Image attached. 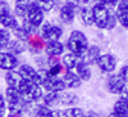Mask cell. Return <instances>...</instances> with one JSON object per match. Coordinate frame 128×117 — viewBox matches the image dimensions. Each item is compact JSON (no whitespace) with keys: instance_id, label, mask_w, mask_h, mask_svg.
Wrapping results in <instances>:
<instances>
[{"instance_id":"cell-6","label":"cell","mask_w":128,"mask_h":117,"mask_svg":"<svg viewBox=\"0 0 128 117\" xmlns=\"http://www.w3.org/2000/svg\"><path fill=\"white\" fill-rule=\"evenodd\" d=\"M126 86V80L124 77L120 75H113L109 77L108 80V90L113 94H118L123 90V88Z\"/></svg>"},{"instance_id":"cell-28","label":"cell","mask_w":128,"mask_h":117,"mask_svg":"<svg viewBox=\"0 0 128 117\" xmlns=\"http://www.w3.org/2000/svg\"><path fill=\"white\" fill-rule=\"evenodd\" d=\"M37 5L44 10V12H49L54 7V0H37Z\"/></svg>"},{"instance_id":"cell-34","label":"cell","mask_w":128,"mask_h":117,"mask_svg":"<svg viewBox=\"0 0 128 117\" xmlns=\"http://www.w3.org/2000/svg\"><path fill=\"white\" fill-rule=\"evenodd\" d=\"M60 71H62V67L58 65V63H56V65H54V66H51V68L49 70V72H50V76H56Z\"/></svg>"},{"instance_id":"cell-21","label":"cell","mask_w":128,"mask_h":117,"mask_svg":"<svg viewBox=\"0 0 128 117\" xmlns=\"http://www.w3.org/2000/svg\"><path fill=\"white\" fill-rule=\"evenodd\" d=\"M60 98L62 95H59V91H50L49 94L45 95L44 102L48 107H54L58 103H60Z\"/></svg>"},{"instance_id":"cell-3","label":"cell","mask_w":128,"mask_h":117,"mask_svg":"<svg viewBox=\"0 0 128 117\" xmlns=\"http://www.w3.org/2000/svg\"><path fill=\"white\" fill-rule=\"evenodd\" d=\"M94 17H95V23L99 28H108V18H109V12L110 10L106 8L105 4L98 3L92 8Z\"/></svg>"},{"instance_id":"cell-38","label":"cell","mask_w":128,"mask_h":117,"mask_svg":"<svg viewBox=\"0 0 128 117\" xmlns=\"http://www.w3.org/2000/svg\"><path fill=\"white\" fill-rule=\"evenodd\" d=\"M16 3L17 5H20V7H24V8H28L32 3H31V0H16Z\"/></svg>"},{"instance_id":"cell-8","label":"cell","mask_w":128,"mask_h":117,"mask_svg":"<svg viewBox=\"0 0 128 117\" xmlns=\"http://www.w3.org/2000/svg\"><path fill=\"white\" fill-rule=\"evenodd\" d=\"M116 17H118V22L124 28H128V0H120L118 3Z\"/></svg>"},{"instance_id":"cell-1","label":"cell","mask_w":128,"mask_h":117,"mask_svg":"<svg viewBox=\"0 0 128 117\" xmlns=\"http://www.w3.org/2000/svg\"><path fill=\"white\" fill-rule=\"evenodd\" d=\"M68 49L74 53L76 55H78L80 58L83 59V57L86 55V53L88 50V41H87V37L84 35L82 31H73L70 34L69 39H68Z\"/></svg>"},{"instance_id":"cell-44","label":"cell","mask_w":128,"mask_h":117,"mask_svg":"<svg viewBox=\"0 0 128 117\" xmlns=\"http://www.w3.org/2000/svg\"><path fill=\"white\" fill-rule=\"evenodd\" d=\"M9 117H17V116H10V114H9Z\"/></svg>"},{"instance_id":"cell-20","label":"cell","mask_w":128,"mask_h":117,"mask_svg":"<svg viewBox=\"0 0 128 117\" xmlns=\"http://www.w3.org/2000/svg\"><path fill=\"white\" fill-rule=\"evenodd\" d=\"M81 19L83 21V23L86 25V26L94 25V23H95V17H94L92 9H90V8H87V7L82 8V10H81Z\"/></svg>"},{"instance_id":"cell-18","label":"cell","mask_w":128,"mask_h":117,"mask_svg":"<svg viewBox=\"0 0 128 117\" xmlns=\"http://www.w3.org/2000/svg\"><path fill=\"white\" fill-rule=\"evenodd\" d=\"M5 95H6V100L9 103H19V99L22 98V93H20L17 88H13V86H9L5 91Z\"/></svg>"},{"instance_id":"cell-16","label":"cell","mask_w":128,"mask_h":117,"mask_svg":"<svg viewBox=\"0 0 128 117\" xmlns=\"http://www.w3.org/2000/svg\"><path fill=\"white\" fill-rule=\"evenodd\" d=\"M63 35V30L58 26H51V28L48 31V32L42 34V39H45L48 41H58Z\"/></svg>"},{"instance_id":"cell-7","label":"cell","mask_w":128,"mask_h":117,"mask_svg":"<svg viewBox=\"0 0 128 117\" xmlns=\"http://www.w3.org/2000/svg\"><path fill=\"white\" fill-rule=\"evenodd\" d=\"M98 66L101 71L104 72H112L115 70V66H116V61L115 58L112 55V54H102L100 55V58L98 59Z\"/></svg>"},{"instance_id":"cell-13","label":"cell","mask_w":128,"mask_h":117,"mask_svg":"<svg viewBox=\"0 0 128 117\" xmlns=\"http://www.w3.org/2000/svg\"><path fill=\"white\" fill-rule=\"evenodd\" d=\"M63 80L66 81L68 88H80L81 81H82V79L77 75V73H74L73 71H67L66 75L63 76Z\"/></svg>"},{"instance_id":"cell-15","label":"cell","mask_w":128,"mask_h":117,"mask_svg":"<svg viewBox=\"0 0 128 117\" xmlns=\"http://www.w3.org/2000/svg\"><path fill=\"white\" fill-rule=\"evenodd\" d=\"M100 48L99 46H96V45H91L86 53V55L83 57V62L84 63H87V65H90V63H95V62H98V59L100 58Z\"/></svg>"},{"instance_id":"cell-23","label":"cell","mask_w":128,"mask_h":117,"mask_svg":"<svg viewBox=\"0 0 128 117\" xmlns=\"http://www.w3.org/2000/svg\"><path fill=\"white\" fill-rule=\"evenodd\" d=\"M0 23H2V26L5 27V28H16V27H18L17 19L12 14L2 16V17H0Z\"/></svg>"},{"instance_id":"cell-14","label":"cell","mask_w":128,"mask_h":117,"mask_svg":"<svg viewBox=\"0 0 128 117\" xmlns=\"http://www.w3.org/2000/svg\"><path fill=\"white\" fill-rule=\"evenodd\" d=\"M64 51V45L58 40V41H49L46 44V53L51 57H56L63 54Z\"/></svg>"},{"instance_id":"cell-43","label":"cell","mask_w":128,"mask_h":117,"mask_svg":"<svg viewBox=\"0 0 128 117\" xmlns=\"http://www.w3.org/2000/svg\"><path fill=\"white\" fill-rule=\"evenodd\" d=\"M109 117H124V116H119V114H116L115 112H113V113L109 114Z\"/></svg>"},{"instance_id":"cell-22","label":"cell","mask_w":128,"mask_h":117,"mask_svg":"<svg viewBox=\"0 0 128 117\" xmlns=\"http://www.w3.org/2000/svg\"><path fill=\"white\" fill-rule=\"evenodd\" d=\"M10 53H13V54H20V53H23L26 50V45H24V42L23 40H16L13 42H10V44L8 45Z\"/></svg>"},{"instance_id":"cell-9","label":"cell","mask_w":128,"mask_h":117,"mask_svg":"<svg viewBox=\"0 0 128 117\" xmlns=\"http://www.w3.org/2000/svg\"><path fill=\"white\" fill-rule=\"evenodd\" d=\"M17 58L14 57L13 53H5V51H2L0 54V66H2L3 70H6V71H12L17 67Z\"/></svg>"},{"instance_id":"cell-2","label":"cell","mask_w":128,"mask_h":117,"mask_svg":"<svg viewBox=\"0 0 128 117\" xmlns=\"http://www.w3.org/2000/svg\"><path fill=\"white\" fill-rule=\"evenodd\" d=\"M5 81L9 86H13L17 88L20 93H23L24 90H27L31 85V81L26 80L20 73H17L16 71H8L6 75H5Z\"/></svg>"},{"instance_id":"cell-12","label":"cell","mask_w":128,"mask_h":117,"mask_svg":"<svg viewBox=\"0 0 128 117\" xmlns=\"http://www.w3.org/2000/svg\"><path fill=\"white\" fill-rule=\"evenodd\" d=\"M82 58H80L78 55H76L74 53H68V54H66L63 57V63L64 66H66L67 71H73L74 68H76L78 66V63L81 62Z\"/></svg>"},{"instance_id":"cell-32","label":"cell","mask_w":128,"mask_h":117,"mask_svg":"<svg viewBox=\"0 0 128 117\" xmlns=\"http://www.w3.org/2000/svg\"><path fill=\"white\" fill-rule=\"evenodd\" d=\"M118 19V17H116V14H114L112 10L109 12V18H108V28H113L115 26V21Z\"/></svg>"},{"instance_id":"cell-10","label":"cell","mask_w":128,"mask_h":117,"mask_svg":"<svg viewBox=\"0 0 128 117\" xmlns=\"http://www.w3.org/2000/svg\"><path fill=\"white\" fill-rule=\"evenodd\" d=\"M44 86H45V89H48L50 91H63L66 88H68L66 81H64V80H59L55 76H50L45 81Z\"/></svg>"},{"instance_id":"cell-39","label":"cell","mask_w":128,"mask_h":117,"mask_svg":"<svg viewBox=\"0 0 128 117\" xmlns=\"http://www.w3.org/2000/svg\"><path fill=\"white\" fill-rule=\"evenodd\" d=\"M119 94H120V98H122L123 100L128 102V86H124V88H123V90H122Z\"/></svg>"},{"instance_id":"cell-42","label":"cell","mask_w":128,"mask_h":117,"mask_svg":"<svg viewBox=\"0 0 128 117\" xmlns=\"http://www.w3.org/2000/svg\"><path fill=\"white\" fill-rule=\"evenodd\" d=\"M84 117H99V114H96V113H88V114H86V116H84Z\"/></svg>"},{"instance_id":"cell-19","label":"cell","mask_w":128,"mask_h":117,"mask_svg":"<svg viewBox=\"0 0 128 117\" xmlns=\"http://www.w3.org/2000/svg\"><path fill=\"white\" fill-rule=\"evenodd\" d=\"M19 73H20V75H22L26 80H28V81H31V82H35L37 71H35L34 68H32L31 66H28V65H23L22 67H20V70H19Z\"/></svg>"},{"instance_id":"cell-11","label":"cell","mask_w":128,"mask_h":117,"mask_svg":"<svg viewBox=\"0 0 128 117\" xmlns=\"http://www.w3.org/2000/svg\"><path fill=\"white\" fill-rule=\"evenodd\" d=\"M77 9V4L68 3L67 5H64L60 9V19L64 23H70L74 19V12Z\"/></svg>"},{"instance_id":"cell-17","label":"cell","mask_w":128,"mask_h":117,"mask_svg":"<svg viewBox=\"0 0 128 117\" xmlns=\"http://www.w3.org/2000/svg\"><path fill=\"white\" fill-rule=\"evenodd\" d=\"M76 70H77V75H78L82 80L88 81V80L91 79V70H90V67L87 66V63H84L83 61H81V62L78 63V66L76 67Z\"/></svg>"},{"instance_id":"cell-30","label":"cell","mask_w":128,"mask_h":117,"mask_svg":"<svg viewBox=\"0 0 128 117\" xmlns=\"http://www.w3.org/2000/svg\"><path fill=\"white\" fill-rule=\"evenodd\" d=\"M66 114H67V117H84L83 116V111L81 108H77V107L68 108L66 111Z\"/></svg>"},{"instance_id":"cell-37","label":"cell","mask_w":128,"mask_h":117,"mask_svg":"<svg viewBox=\"0 0 128 117\" xmlns=\"http://www.w3.org/2000/svg\"><path fill=\"white\" fill-rule=\"evenodd\" d=\"M98 3H102V4H105V5H110V7H113V5H115V4H118L119 2L118 0H96Z\"/></svg>"},{"instance_id":"cell-26","label":"cell","mask_w":128,"mask_h":117,"mask_svg":"<svg viewBox=\"0 0 128 117\" xmlns=\"http://www.w3.org/2000/svg\"><path fill=\"white\" fill-rule=\"evenodd\" d=\"M9 114L10 116H17V117H20V114H22L23 112V108H22V105L18 104V103H9Z\"/></svg>"},{"instance_id":"cell-40","label":"cell","mask_w":128,"mask_h":117,"mask_svg":"<svg viewBox=\"0 0 128 117\" xmlns=\"http://www.w3.org/2000/svg\"><path fill=\"white\" fill-rule=\"evenodd\" d=\"M120 75L124 77L126 82H128V66H123L120 70Z\"/></svg>"},{"instance_id":"cell-4","label":"cell","mask_w":128,"mask_h":117,"mask_svg":"<svg viewBox=\"0 0 128 117\" xmlns=\"http://www.w3.org/2000/svg\"><path fill=\"white\" fill-rule=\"evenodd\" d=\"M27 19L31 23H34L35 26H40L44 22V10H42L37 3L31 4L28 7V12H27Z\"/></svg>"},{"instance_id":"cell-24","label":"cell","mask_w":128,"mask_h":117,"mask_svg":"<svg viewBox=\"0 0 128 117\" xmlns=\"http://www.w3.org/2000/svg\"><path fill=\"white\" fill-rule=\"evenodd\" d=\"M50 77V72L46 71V70H38L37 73H36V79H35V84H38V85H44L45 81Z\"/></svg>"},{"instance_id":"cell-41","label":"cell","mask_w":128,"mask_h":117,"mask_svg":"<svg viewBox=\"0 0 128 117\" xmlns=\"http://www.w3.org/2000/svg\"><path fill=\"white\" fill-rule=\"evenodd\" d=\"M76 3H78V4H87L88 0H76Z\"/></svg>"},{"instance_id":"cell-5","label":"cell","mask_w":128,"mask_h":117,"mask_svg":"<svg viewBox=\"0 0 128 117\" xmlns=\"http://www.w3.org/2000/svg\"><path fill=\"white\" fill-rule=\"evenodd\" d=\"M41 95H42V91H41L40 85L35 84V82H31L30 88L22 93V99L26 103H32V102L37 100Z\"/></svg>"},{"instance_id":"cell-25","label":"cell","mask_w":128,"mask_h":117,"mask_svg":"<svg viewBox=\"0 0 128 117\" xmlns=\"http://www.w3.org/2000/svg\"><path fill=\"white\" fill-rule=\"evenodd\" d=\"M78 102V98H77V95H74L72 93H67V94H63L62 95V98H60V103L63 104H76Z\"/></svg>"},{"instance_id":"cell-35","label":"cell","mask_w":128,"mask_h":117,"mask_svg":"<svg viewBox=\"0 0 128 117\" xmlns=\"http://www.w3.org/2000/svg\"><path fill=\"white\" fill-rule=\"evenodd\" d=\"M0 117H5V100L4 97H0Z\"/></svg>"},{"instance_id":"cell-36","label":"cell","mask_w":128,"mask_h":117,"mask_svg":"<svg viewBox=\"0 0 128 117\" xmlns=\"http://www.w3.org/2000/svg\"><path fill=\"white\" fill-rule=\"evenodd\" d=\"M8 14H10V13H9V7H8V3L2 2V16H8Z\"/></svg>"},{"instance_id":"cell-29","label":"cell","mask_w":128,"mask_h":117,"mask_svg":"<svg viewBox=\"0 0 128 117\" xmlns=\"http://www.w3.org/2000/svg\"><path fill=\"white\" fill-rule=\"evenodd\" d=\"M13 32H14V35L19 39V40H27L28 39V36H30V34L27 32V31L22 27V26H18V27H16V28H13Z\"/></svg>"},{"instance_id":"cell-45","label":"cell","mask_w":128,"mask_h":117,"mask_svg":"<svg viewBox=\"0 0 128 117\" xmlns=\"http://www.w3.org/2000/svg\"><path fill=\"white\" fill-rule=\"evenodd\" d=\"M66 117H67V116H66Z\"/></svg>"},{"instance_id":"cell-31","label":"cell","mask_w":128,"mask_h":117,"mask_svg":"<svg viewBox=\"0 0 128 117\" xmlns=\"http://www.w3.org/2000/svg\"><path fill=\"white\" fill-rule=\"evenodd\" d=\"M22 27H23V28L27 31V32H28L30 35H32V34H34L35 31L37 30V26H35L34 23H31L28 19H27V21H26V19L23 21V25H22Z\"/></svg>"},{"instance_id":"cell-33","label":"cell","mask_w":128,"mask_h":117,"mask_svg":"<svg viewBox=\"0 0 128 117\" xmlns=\"http://www.w3.org/2000/svg\"><path fill=\"white\" fill-rule=\"evenodd\" d=\"M28 12V8H24V7H20V5H16V13L17 16L19 17H24Z\"/></svg>"},{"instance_id":"cell-27","label":"cell","mask_w":128,"mask_h":117,"mask_svg":"<svg viewBox=\"0 0 128 117\" xmlns=\"http://www.w3.org/2000/svg\"><path fill=\"white\" fill-rule=\"evenodd\" d=\"M10 44V34L6 30H2L0 31V46L2 48H6Z\"/></svg>"}]
</instances>
